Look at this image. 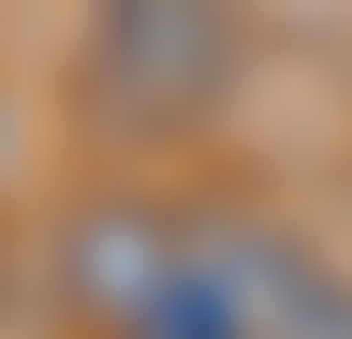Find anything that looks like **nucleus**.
<instances>
[{
  "label": "nucleus",
  "mask_w": 352,
  "mask_h": 339,
  "mask_svg": "<svg viewBox=\"0 0 352 339\" xmlns=\"http://www.w3.org/2000/svg\"><path fill=\"white\" fill-rule=\"evenodd\" d=\"M227 251H239V327H252V339H352V277H340L302 226L227 214Z\"/></svg>",
  "instance_id": "3"
},
{
  "label": "nucleus",
  "mask_w": 352,
  "mask_h": 339,
  "mask_svg": "<svg viewBox=\"0 0 352 339\" xmlns=\"http://www.w3.org/2000/svg\"><path fill=\"white\" fill-rule=\"evenodd\" d=\"M51 289L88 339H252L227 214H201V201H151V189L76 201L51 239Z\"/></svg>",
  "instance_id": "1"
},
{
  "label": "nucleus",
  "mask_w": 352,
  "mask_h": 339,
  "mask_svg": "<svg viewBox=\"0 0 352 339\" xmlns=\"http://www.w3.org/2000/svg\"><path fill=\"white\" fill-rule=\"evenodd\" d=\"M239 89V0H88L76 101L113 139H189Z\"/></svg>",
  "instance_id": "2"
}]
</instances>
